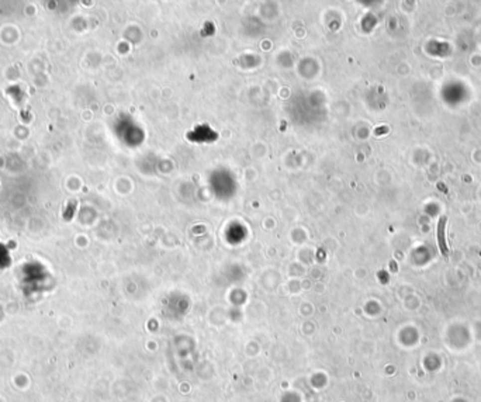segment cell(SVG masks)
Masks as SVG:
<instances>
[{
  "instance_id": "6da1fadb",
  "label": "cell",
  "mask_w": 481,
  "mask_h": 402,
  "mask_svg": "<svg viewBox=\"0 0 481 402\" xmlns=\"http://www.w3.org/2000/svg\"><path fill=\"white\" fill-rule=\"evenodd\" d=\"M446 221L448 218L446 217H442L441 220L438 221V227H436V237H438V244H439V248H441L442 255L446 258L449 255V248L446 245V239H445V228H446Z\"/></svg>"
}]
</instances>
